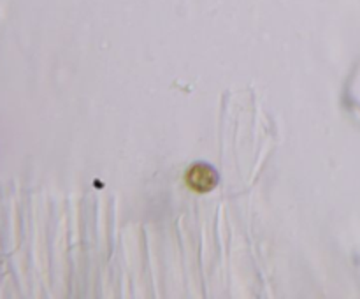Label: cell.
<instances>
[{
  "label": "cell",
  "instance_id": "6da1fadb",
  "mask_svg": "<svg viewBox=\"0 0 360 299\" xmlns=\"http://www.w3.org/2000/svg\"><path fill=\"white\" fill-rule=\"evenodd\" d=\"M217 172L206 164H195L188 169L186 172V185L193 190V192L206 193L214 189L217 185Z\"/></svg>",
  "mask_w": 360,
  "mask_h": 299
}]
</instances>
